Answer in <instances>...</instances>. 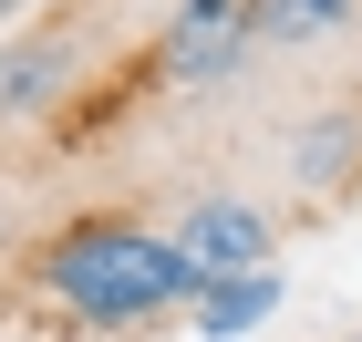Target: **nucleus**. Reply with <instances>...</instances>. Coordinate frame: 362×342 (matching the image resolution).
<instances>
[{
  "mask_svg": "<svg viewBox=\"0 0 362 342\" xmlns=\"http://www.w3.org/2000/svg\"><path fill=\"white\" fill-rule=\"evenodd\" d=\"M352 342H362V332H352Z\"/></svg>",
  "mask_w": 362,
  "mask_h": 342,
  "instance_id": "nucleus-10",
  "label": "nucleus"
},
{
  "mask_svg": "<svg viewBox=\"0 0 362 342\" xmlns=\"http://www.w3.org/2000/svg\"><path fill=\"white\" fill-rule=\"evenodd\" d=\"M249 52H259L249 0H176V21L156 31V52H145V84H166V93H218Z\"/></svg>",
  "mask_w": 362,
  "mask_h": 342,
  "instance_id": "nucleus-3",
  "label": "nucleus"
},
{
  "mask_svg": "<svg viewBox=\"0 0 362 342\" xmlns=\"http://www.w3.org/2000/svg\"><path fill=\"white\" fill-rule=\"evenodd\" d=\"M341 21H352V0H249L259 42H332Z\"/></svg>",
  "mask_w": 362,
  "mask_h": 342,
  "instance_id": "nucleus-7",
  "label": "nucleus"
},
{
  "mask_svg": "<svg viewBox=\"0 0 362 342\" xmlns=\"http://www.w3.org/2000/svg\"><path fill=\"white\" fill-rule=\"evenodd\" d=\"M166 249L187 259V270H197V290H207V280H238V270H269L279 218H269L259 198H238V187H197V198H176Z\"/></svg>",
  "mask_w": 362,
  "mask_h": 342,
  "instance_id": "nucleus-2",
  "label": "nucleus"
},
{
  "mask_svg": "<svg viewBox=\"0 0 362 342\" xmlns=\"http://www.w3.org/2000/svg\"><path fill=\"white\" fill-rule=\"evenodd\" d=\"M352 156H362V114H352V104L310 114V135L290 145V166H300V187H341V176H352Z\"/></svg>",
  "mask_w": 362,
  "mask_h": 342,
  "instance_id": "nucleus-6",
  "label": "nucleus"
},
{
  "mask_svg": "<svg viewBox=\"0 0 362 342\" xmlns=\"http://www.w3.org/2000/svg\"><path fill=\"white\" fill-rule=\"evenodd\" d=\"M21 301L42 332H156V321H187L197 270L166 249V228H145L135 207H83L62 218L52 239H31L21 259Z\"/></svg>",
  "mask_w": 362,
  "mask_h": 342,
  "instance_id": "nucleus-1",
  "label": "nucleus"
},
{
  "mask_svg": "<svg viewBox=\"0 0 362 342\" xmlns=\"http://www.w3.org/2000/svg\"><path fill=\"white\" fill-rule=\"evenodd\" d=\"M352 198H362V166H352Z\"/></svg>",
  "mask_w": 362,
  "mask_h": 342,
  "instance_id": "nucleus-9",
  "label": "nucleus"
},
{
  "mask_svg": "<svg viewBox=\"0 0 362 342\" xmlns=\"http://www.w3.org/2000/svg\"><path fill=\"white\" fill-rule=\"evenodd\" d=\"M73 62H83V31L73 21H42L21 42H0V125H42L73 93Z\"/></svg>",
  "mask_w": 362,
  "mask_h": 342,
  "instance_id": "nucleus-4",
  "label": "nucleus"
},
{
  "mask_svg": "<svg viewBox=\"0 0 362 342\" xmlns=\"http://www.w3.org/2000/svg\"><path fill=\"white\" fill-rule=\"evenodd\" d=\"M11 11H31V0H0V21H11Z\"/></svg>",
  "mask_w": 362,
  "mask_h": 342,
  "instance_id": "nucleus-8",
  "label": "nucleus"
},
{
  "mask_svg": "<svg viewBox=\"0 0 362 342\" xmlns=\"http://www.w3.org/2000/svg\"><path fill=\"white\" fill-rule=\"evenodd\" d=\"M269 312H279V270H238V280H207V290L187 301V321H197L207 342H238V332H259Z\"/></svg>",
  "mask_w": 362,
  "mask_h": 342,
  "instance_id": "nucleus-5",
  "label": "nucleus"
}]
</instances>
